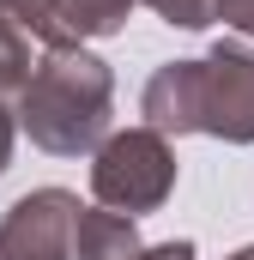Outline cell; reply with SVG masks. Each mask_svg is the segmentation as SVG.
Instances as JSON below:
<instances>
[{"label": "cell", "mask_w": 254, "mask_h": 260, "mask_svg": "<svg viewBox=\"0 0 254 260\" xmlns=\"http://www.w3.org/2000/svg\"><path fill=\"white\" fill-rule=\"evenodd\" d=\"M127 260H194V242H157V248H133Z\"/></svg>", "instance_id": "30bf717a"}, {"label": "cell", "mask_w": 254, "mask_h": 260, "mask_svg": "<svg viewBox=\"0 0 254 260\" xmlns=\"http://www.w3.org/2000/svg\"><path fill=\"white\" fill-rule=\"evenodd\" d=\"M218 18H224V24H236V30H248V37H254V0H218Z\"/></svg>", "instance_id": "9c48e42d"}, {"label": "cell", "mask_w": 254, "mask_h": 260, "mask_svg": "<svg viewBox=\"0 0 254 260\" xmlns=\"http://www.w3.org/2000/svg\"><path fill=\"white\" fill-rule=\"evenodd\" d=\"M170 188H176V157L157 127H127L115 139H103V151L91 164V194L109 212H121V218L157 212Z\"/></svg>", "instance_id": "3957f363"}, {"label": "cell", "mask_w": 254, "mask_h": 260, "mask_svg": "<svg viewBox=\"0 0 254 260\" xmlns=\"http://www.w3.org/2000/svg\"><path fill=\"white\" fill-rule=\"evenodd\" d=\"M24 79H30V43L12 18H0V97L24 91Z\"/></svg>", "instance_id": "52a82bcc"}, {"label": "cell", "mask_w": 254, "mask_h": 260, "mask_svg": "<svg viewBox=\"0 0 254 260\" xmlns=\"http://www.w3.org/2000/svg\"><path fill=\"white\" fill-rule=\"evenodd\" d=\"M230 260H254V248H242V254H230Z\"/></svg>", "instance_id": "8fae6325"}, {"label": "cell", "mask_w": 254, "mask_h": 260, "mask_svg": "<svg viewBox=\"0 0 254 260\" xmlns=\"http://www.w3.org/2000/svg\"><path fill=\"white\" fill-rule=\"evenodd\" d=\"M145 6H157V18L182 24V30H206L218 18V0H145Z\"/></svg>", "instance_id": "ba28073f"}, {"label": "cell", "mask_w": 254, "mask_h": 260, "mask_svg": "<svg viewBox=\"0 0 254 260\" xmlns=\"http://www.w3.org/2000/svg\"><path fill=\"white\" fill-rule=\"evenodd\" d=\"M133 0H0V18L37 30L49 49H79V37H109L127 24Z\"/></svg>", "instance_id": "5b68a950"}, {"label": "cell", "mask_w": 254, "mask_h": 260, "mask_svg": "<svg viewBox=\"0 0 254 260\" xmlns=\"http://www.w3.org/2000/svg\"><path fill=\"white\" fill-rule=\"evenodd\" d=\"M157 133H218L230 145L254 139V49L218 43L206 61H170L139 97Z\"/></svg>", "instance_id": "6da1fadb"}, {"label": "cell", "mask_w": 254, "mask_h": 260, "mask_svg": "<svg viewBox=\"0 0 254 260\" xmlns=\"http://www.w3.org/2000/svg\"><path fill=\"white\" fill-rule=\"evenodd\" d=\"M109 97H115V79H109V67L97 55L49 49V61L30 67V79L18 91V121L43 151L79 157L109 127Z\"/></svg>", "instance_id": "7a4b0ae2"}, {"label": "cell", "mask_w": 254, "mask_h": 260, "mask_svg": "<svg viewBox=\"0 0 254 260\" xmlns=\"http://www.w3.org/2000/svg\"><path fill=\"white\" fill-rule=\"evenodd\" d=\"M133 248H139L133 218H121V212H85L79 206V224H73V254L79 260H127Z\"/></svg>", "instance_id": "8992f818"}, {"label": "cell", "mask_w": 254, "mask_h": 260, "mask_svg": "<svg viewBox=\"0 0 254 260\" xmlns=\"http://www.w3.org/2000/svg\"><path fill=\"white\" fill-rule=\"evenodd\" d=\"M79 200L67 188H37L0 218V260H73Z\"/></svg>", "instance_id": "277c9868"}]
</instances>
